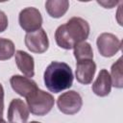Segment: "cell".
Wrapping results in <instances>:
<instances>
[{
  "label": "cell",
  "instance_id": "1",
  "mask_svg": "<svg viewBox=\"0 0 123 123\" xmlns=\"http://www.w3.org/2000/svg\"><path fill=\"white\" fill-rule=\"evenodd\" d=\"M89 35L88 23L81 17H72L65 24L58 27L55 33L57 44L63 49H72L85 41Z\"/></svg>",
  "mask_w": 123,
  "mask_h": 123
},
{
  "label": "cell",
  "instance_id": "18",
  "mask_svg": "<svg viewBox=\"0 0 123 123\" xmlns=\"http://www.w3.org/2000/svg\"><path fill=\"white\" fill-rule=\"evenodd\" d=\"M4 111V89L2 85L0 84V119H2Z\"/></svg>",
  "mask_w": 123,
  "mask_h": 123
},
{
  "label": "cell",
  "instance_id": "7",
  "mask_svg": "<svg viewBox=\"0 0 123 123\" xmlns=\"http://www.w3.org/2000/svg\"><path fill=\"white\" fill-rule=\"evenodd\" d=\"M26 47L34 53H44L49 46L48 37L43 29H38L32 33H27L25 36Z\"/></svg>",
  "mask_w": 123,
  "mask_h": 123
},
{
  "label": "cell",
  "instance_id": "10",
  "mask_svg": "<svg viewBox=\"0 0 123 123\" xmlns=\"http://www.w3.org/2000/svg\"><path fill=\"white\" fill-rule=\"evenodd\" d=\"M96 71V64L92 60H84L77 62L76 78L77 81L83 85L91 83Z\"/></svg>",
  "mask_w": 123,
  "mask_h": 123
},
{
  "label": "cell",
  "instance_id": "8",
  "mask_svg": "<svg viewBox=\"0 0 123 123\" xmlns=\"http://www.w3.org/2000/svg\"><path fill=\"white\" fill-rule=\"evenodd\" d=\"M10 83L12 89L16 93L26 98L31 96L38 89L35 81H33L31 78L23 77L20 75H13L10 79Z\"/></svg>",
  "mask_w": 123,
  "mask_h": 123
},
{
  "label": "cell",
  "instance_id": "17",
  "mask_svg": "<svg viewBox=\"0 0 123 123\" xmlns=\"http://www.w3.org/2000/svg\"><path fill=\"white\" fill-rule=\"evenodd\" d=\"M8 27V18L7 15L0 11V33L4 32Z\"/></svg>",
  "mask_w": 123,
  "mask_h": 123
},
{
  "label": "cell",
  "instance_id": "21",
  "mask_svg": "<svg viewBox=\"0 0 123 123\" xmlns=\"http://www.w3.org/2000/svg\"><path fill=\"white\" fill-rule=\"evenodd\" d=\"M30 123H40V122H37V121H32V122H30Z\"/></svg>",
  "mask_w": 123,
  "mask_h": 123
},
{
  "label": "cell",
  "instance_id": "11",
  "mask_svg": "<svg viewBox=\"0 0 123 123\" xmlns=\"http://www.w3.org/2000/svg\"><path fill=\"white\" fill-rule=\"evenodd\" d=\"M15 62L18 69L28 78L33 77L35 74L34 58L28 53L18 50L15 52Z\"/></svg>",
  "mask_w": 123,
  "mask_h": 123
},
{
  "label": "cell",
  "instance_id": "20",
  "mask_svg": "<svg viewBox=\"0 0 123 123\" xmlns=\"http://www.w3.org/2000/svg\"><path fill=\"white\" fill-rule=\"evenodd\" d=\"M0 123H7L5 120H3V119H0Z\"/></svg>",
  "mask_w": 123,
  "mask_h": 123
},
{
  "label": "cell",
  "instance_id": "12",
  "mask_svg": "<svg viewBox=\"0 0 123 123\" xmlns=\"http://www.w3.org/2000/svg\"><path fill=\"white\" fill-rule=\"evenodd\" d=\"M111 76L106 69H102L99 72L96 81L92 85V90L96 95L104 97L111 92Z\"/></svg>",
  "mask_w": 123,
  "mask_h": 123
},
{
  "label": "cell",
  "instance_id": "5",
  "mask_svg": "<svg viewBox=\"0 0 123 123\" xmlns=\"http://www.w3.org/2000/svg\"><path fill=\"white\" fill-rule=\"evenodd\" d=\"M57 105L62 112L65 114H75L81 110L83 106V100L78 92L69 90L59 96Z\"/></svg>",
  "mask_w": 123,
  "mask_h": 123
},
{
  "label": "cell",
  "instance_id": "14",
  "mask_svg": "<svg viewBox=\"0 0 123 123\" xmlns=\"http://www.w3.org/2000/svg\"><path fill=\"white\" fill-rule=\"evenodd\" d=\"M74 56L77 60L79 61H84V60H92L93 59V51L90 46V44L86 41H83L78 43L77 45L74 46Z\"/></svg>",
  "mask_w": 123,
  "mask_h": 123
},
{
  "label": "cell",
  "instance_id": "13",
  "mask_svg": "<svg viewBox=\"0 0 123 123\" xmlns=\"http://www.w3.org/2000/svg\"><path fill=\"white\" fill-rule=\"evenodd\" d=\"M69 2L66 0H50L45 3V8L50 16L59 18L68 10Z\"/></svg>",
  "mask_w": 123,
  "mask_h": 123
},
{
  "label": "cell",
  "instance_id": "6",
  "mask_svg": "<svg viewBox=\"0 0 123 123\" xmlns=\"http://www.w3.org/2000/svg\"><path fill=\"white\" fill-rule=\"evenodd\" d=\"M97 48L103 57H112L121 49V40L111 33H103L97 37Z\"/></svg>",
  "mask_w": 123,
  "mask_h": 123
},
{
  "label": "cell",
  "instance_id": "2",
  "mask_svg": "<svg viewBox=\"0 0 123 123\" xmlns=\"http://www.w3.org/2000/svg\"><path fill=\"white\" fill-rule=\"evenodd\" d=\"M44 84L49 91L59 93L69 88L73 83V73L65 62H52L44 71Z\"/></svg>",
  "mask_w": 123,
  "mask_h": 123
},
{
  "label": "cell",
  "instance_id": "4",
  "mask_svg": "<svg viewBox=\"0 0 123 123\" xmlns=\"http://www.w3.org/2000/svg\"><path fill=\"white\" fill-rule=\"evenodd\" d=\"M18 21L20 27L24 31L27 33H32L40 29L42 24V16L37 9L29 7L20 12Z\"/></svg>",
  "mask_w": 123,
  "mask_h": 123
},
{
  "label": "cell",
  "instance_id": "3",
  "mask_svg": "<svg viewBox=\"0 0 123 123\" xmlns=\"http://www.w3.org/2000/svg\"><path fill=\"white\" fill-rule=\"evenodd\" d=\"M26 99L29 111L35 115H45L54 106V97L39 88Z\"/></svg>",
  "mask_w": 123,
  "mask_h": 123
},
{
  "label": "cell",
  "instance_id": "15",
  "mask_svg": "<svg viewBox=\"0 0 123 123\" xmlns=\"http://www.w3.org/2000/svg\"><path fill=\"white\" fill-rule=\"evenodd\" d=\"M111 80L112 86L118 88L123 86V77H122V58H119L116 62L111 66Z\"/></svg>",
  "mask_w": 123,
  "mask_h": 123
},
{
  "label": "cell",
  "instance_id": "16",
  "mask_svg": "<svg viewBox=\"0 0 123 123\" xmlns=\"http://www.w3.org/2000/svg\"><path fill=\"white\" fill-rule=\"evenodd\" d=\"M14 54V44L12 40L0 37V61L11 59Z\"/></svg>",
  "mask_w": 123,
  "mask_h": 123
},
{
  "label": "cell",
  "instance_id": "9",
  "mask_svg": "<svg viewBox=\"0 0 123 123\" xmlns=\"http://www.w3.org/2000/svg\"><path fill=\"white\" fill-rule=\"evenodd\" d=\"M29 118V109L20 99H12L8 110L10 123H26Z\"/></svg>",
  "mask_w": 123,
  "mask_h": 123
},
{
  "label": "cell",
  "instance_id": "19",
  "mask_svg": "<svg viewBox=\"0 0 123 123\" xmlns=\"http://www.w3.org/2000/svg\"><path fill=\"white\" fill-rule=\"evenodd\" d=\"M98 3L99 4H101V5H103L105 8H111V6H113V5H115L117 2H99L98 1Z\"/></svg>",
  "mask_w": 123,
  "mask_h": 123
}]
</instances>
